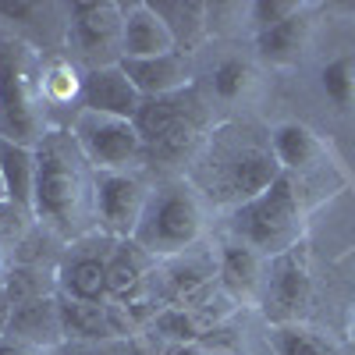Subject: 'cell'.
I'll list each match as a JSON object with an SVG mask.
<instances>
[{
  "instance_id": "cell-7",
  "label": "cell",
  "mask_w": 355,
  "mask_h": 355,
  "mask_svg": "<svg viewBox=\"0 0 355 355\" xmlns=\"http://www.w3.org/2000/svg\"><path fill=\"white\" fill-rule=\"evenodd\" d=\"M68 46L89 68H110L121 64V28L125 8L100 0V4H71L68 11Z\"/></svg>"
},
{
  "instance_id": "cell-31",
  "label": "cell",
  "mask_w": 355,
  "mask_h": 355,
  "mask_svg": "<svg viewBox=\"0 0 355 355\" xmlns=\"http://www.w3.org/2000/svg\"><path fill=\"white\" fill-rule=\"evenodd\" d=\"M164 355H206V348L199 341H192V345H167Z\"/></svg>"
},
{
  "instance_id": "cell-34",
  "label": "cell",
  "mask_w": 355,
  "mask_h": 355,
  "mask_svg": "<svg viewBox=\"0 0 355 355\" xmlns=\"http://www.w3.org/2000/svg\"><path fill=\"white\" fill-rule=\"evenodd\" d=\"M125 355H153V352L146 348L142 341H128V345H125Z\"/></svg>"
},
{
  "instance_id": "cell-36",
  "label": "cell",
  "mask_w": 355,
  "mask_h": 355,
  "mask_svg": "<svg viewBox=\"0 0 355 355\" xmlns=\"http://www.w3.org/2000/svg\"><path fill=\"white\" fill-rule=\"evenodd\" d=\"M0 202H4V182H0Z\"/></svg>"
},
{
  "instance_id": "cell-9",
  "label": "cell",
  "mask_w": 355,
  "mask_h": 355,
  "mask_svg": "<svg viewBox=\"0 0 355 355\" xmlns=\"http://www.w3.org/2000/svg\"><path fill=\"white\" fill-rule=\"evenodd\" d=\"M309 266L299 256V245L281 252L270 259L263 277V313L274 327H288V323H299V316L309 306Z\"/></svg>"
},
{
  "instance_id": "cell-5",
  "label": "cell",
  "mask_w": 355,
  "mask_h": 355,
  "mask_svg": "<svg viewBox=\"0 0 355 355\" xmlns=\"http://www.w3.org/2000/svg\"><path fill=\"white\" fill-rule=\"evenodd\" d=\"M234 231H239V242L252 245L256 252L263 249L266 256H281L295 249V239H299V199H295V189L284 174L263 196L242 202L234 210Z\"/></svg>"
},
{
  "instance_id": "cell-14",
  "label": "cell",
  "mask_w": 355,
  "mask_h": 355,
  "mask_svg": "<svg viewBox=\"0 0 355 355\" xmlns=\"http://www.w3.org/2000/svg\"><path fill=\"white\" fill-rule=\"evenodd\" d=\"M121 71L132 78V85L142 93V100L192 89V68H189L185 50H171V53H160V57H142V61H128L125 57Z\"/></svg>"
},
{
  "instance_id": "cell-10",
  "label": "cell",
  "mask_w": 355,
  "mask_h": 355,
  "mask_svg": "<svg viewBox=\"0 0 355 355\" xmlns=\"http://www.w3.org/2000/svg\"><path fill=\"white\" fill-rule=\"evenodd\" d=\"M220 288L217 277V259L214 256H174L164 259V266L157 270V291L164 306H178V309H199L210 295Z\"/></svg>"
},
{
  "instance_id": "cell-16",
  "label": "cell",
  "mask_w": 355,
  "mask_h": 355,
  "mask_svg": "<svg viewBox=\"0 0 355 355\" xmlns=\"http://www.w3.org/2000/svg\"><path fill=\"white\" fill-rule=\"evenodd\" d=\"M8 338L25 348H50L64 338L61 327V309H57V295H36L28 302L11 306Z\"/></svg>"
},
{
  "instance_id": "cell-18",
  "label": "cell",
  "mask_w": 355,
  "mask_h": 355,
  "mask_svg": "<svg viewBox=\"0 0 355 355\" xmlns=\"http://www.w3.org/2000/svg\"><path fill=\"white\" fill-rule=\"evenodd\" d=\"M217 277L234 302H249L263 288V259L245 242H227L217 256Z\"/></svg>"
},
{
  "instance_id": "cell-28",
  "label": "cell",
  "mask_w": 355,
  "mask_h": 355,
  "mask_svg": "<svg viewBox=\"0 0 355 355\" xmlns=\"http://www.w3.org/2000/svg\"><path fill=\"white\" fill-rule=\"evenodd\" d=\"M249 85V64L239 61V57H227V61H220L214 68V93L220 100H234L242 96V89Z\"/></svg>"
},
{
  "instance_id": "cell-3",
  "label": "cell",
  "mask_w": 355,
  "mask_h": 355,
  "mask_svg": "<svg viewBox=\"0 0 355 355\" xmlns=\"http://www.w3.org/2000/svg\"><path fill=\"white\" fill-rule=\"evenodd\" d=\"M199 234H202L199 196L185 182H167L150 192V202H146L132 242H139L153 259H174L192 252Z\"/></svg>"
},
{
  "instance_id": "cell-25",
  "label": "cell",
  "mask_w": 355,
  "mask_h": 355,
  "mask_svg": "<svg viewBox=\"0 0 355 355\" xmlns=\"http://www.w3.org/2000/svg\"><path fill=\"white\" fill-rule=\"evenodd\" d=\"M270 345L277 355H338L323 338H316L313 331L288 323V327H274L270 331Z\"/></svg>"
},
{
  "instance_id": "cell-19",
  "label": "cell",
  "mask_w": 355,
  "mask_h": 355,
  "mask_svg": "<svg viewBox=\"0 0 355 355\" xmlns=\"http://www.w3.org/2000/svg\"><path fill=\"white\" fill-rule=\"evenodd\" d=\"M0 182H4V199L33 214L36 196V150L0 139Z\"/></svg>"
},
{
  "instance_id": "cell-35",
  "label": "cell",
  "mask_w": 355,
  "mask_h": 355,
  "mask_svg": "<svg viewBox=\"0 0 355 355\" xmlns=\"http://www.w3.org/2000/svg\"><path fill=\"white\" fill-rule=\"evenodd\" d=\"M78 355H117V352H110V348H82ZM125 355V352H121Z\"/></svg>"
},
{
  "instance_id": "cell-20",
  "label": "cell",
  "mask_w": 355,
  "mask_h": 355,
  "mask_svg": "<svg viewBox=\"0 0 355 355\" xmlns=\"http://www.w3.org/2000/svg\"><path fill=\"white\" fill-rule=\"evenodd\" d=\"M57 309H61L64 338L96 345V341H107V338L117 334L107 302H78V299H64V295H57Z\"/></svg>"
},
{
  "instance_id": "cell-26",
  "label": "cell",
  "mask_w": 355,
  "mask_h": 355,
  "mask_svg": "<svg viewBox=\"0 0 355 355\" xmlns=\"http://www.w3.org/2000/svg\"><path fill=\"white\" fill-rule=\"evenodd\" d=\"M78 85L82 78H75V71L64 61H50L43 64V96L46 103H78Z\"/></svg>"
},
{
  "instance_id": "cell-32",
  "label": "cell",
  "mask_w": 355,
  "mask_h": 355,
  "mask_svg": "<svg viewBox=\"0 0 355 355\" xmlns=\"http://www.w3.org/2000/svg\"><path fill=\"white\" fill-rule=\"evenodd\" d=\"M8 323H11V302H8V295L0 291V341L8 338Z\"/></svg>"
},
{
  "instance_id": "cell-15",
  "label": "cell",
  "mask_w": 355,
  "mask_h": 355,
  "mask_svg": "<svg viewBox=\"0 0 355 355\" xmlns=\"http://www.w3.org/2000/svg\"><path fill=\"white\" fill-rule=\"evenodd\" d=\"M157 288V259L139 242H117L107 263V302H128Z\"/></svg>"
},
{
  "instance_id": "cell-33",
  "label": "cell",
  "mask_w": 355,
  "mask_h": 355,
  "mask_svg": "<svg viewBox=\"0 0 355 355\" xmlns=\"http://www.w3.org/2000/svg\"><path fill=\"white\" fill-rule=\"evenodd\" d=\"M0 355H28V348L11 341V338H4V341H0Z\"/></svg>"
},
{
  "instance_id": "cell-29",
  "label": "cell",
  "mask_w": 355,
  "mask_h": 355,
  "mask_svg": "<svg viewBox=\"0 0 355 355\" xmlns=\"http://www.w3.org/2000/svg\"><path fill=\"white\" fill-rule=\"evenodd\" d=\"M28 220H36V217L28 214V210H21V206H15V202L4 199V202H0V242H18Z\"/></svg>"
},
{
  "instance_id": "cell-22",
  "label": "cell",
  "mask_w": 355,
  "mask_h": 355,
  "mask_svg": "<svg viewBox=\"0 0 355 355\" xmlns=\"http://www.w3.org/2000/svg\"><path fill=\"white\" fill-rule=\"evenodd\" d=\"M302 40H306V18L291 15L288 21L259 33V53L270 57V61H291V57L302 50Z\"/></svg>"
},
{
  "instance_id": "cell-11",
  "label": "cell",
  "mask_w": 355,
  "mask_h": 355,
  "mask_svg": "<svg viewBox=\"0 0 355 355\" xmlns=\"http://www.w3.org/2000/svg\"><path fill=\"white\" fill-rule=\"evenodd\" d=\"M117 245V242H114ZM110 249H100V242H78L57 266V288L64 299L78 302H107V263Z\"/></svg>"
},
{
  "instance_id": "cell-27",
  "label": "cell",
  "mask_w": 355,
  "mask_h": 355,
  "mask_svg": "<svg viewBox=\"0 0 355 355\" xmlns=\"http://www.w3.org/2000/svg\"><path fill=\"white\" fill-rule=\"evenodd\" d=\"M323 89H327V96L338 107H352V100H355V68H352L348 57H338L334 64L323 68Z\"/></svg>"
},
{
  "instance_id": "cell-6",
  "label": "cell",
  "mask_w": 355,
  "mask_h": 355,
  "mask_svg": "<svg viewBox=\"0 0 355 355\" xmlns=\"http://www.w3.org/2000/svg\"><path fill=\"white\" fill-rule=\"evenodd\" d=\"M71 135L93 171H135L146 164V142L135 121H125V117L75 110Z\"/></svg>"
},
{
  "instance_id": "cell-24",
  "label": "cell",
  "mask_w": 355,
  "mask_h": 355,
  "mask_svg": "<svg viewBox=\"0 0 355 355\" xmlns=\"http://www.w3.org/2000/svg\"><path fill=\"white\" fill-rule=\"evenodd\" d=\"M153 11L164 18V25L171 28V36H174V43H178V50L182 46H189L196 36H199V28H202V15H206V8L202 4H171V0H164V4H153Z\"/></svg>"
},
{
  "instance_id": "cell-12",
  "label": "cell",
  "mask_w": 355,
  "mask_h": 355,
  "mask_svg": "<svg viewBox=\"0 0 355 355\" xmlns=\"http://www.w3.org/2000/svg\"><path fill=\"white\" fill-rule=\"evenodd\" d=\"M142 107V93L132 85V78L121 71V64L110 68H89L78 85V110H93L107 117H125L135 121Z\"/></svg>"
},
{
  "instance_id": "cell-1",
  "label": "cell",
  "mask_w": 355,
  "mask_h": 355,
  "mask_svg": "<svg viewBox=\"0 0 355 355\" xmlns=\"http://www.w3.org/2000/svg\"><path fill=\"white\" fill-rule=\"evenodd\" d=\"M93 192H96V171L78 150L71 128H50L36 142L33 217L57 234L78 239L89 227V220H96Z\"/></svg>"
},
{
  "instance_id": "cell-4",
  "label": "cell",
  "mask_w": 355,
  "mask_h": 355,
  "mask_svg": "<svg viewBox=\"0 0 355 355\" xmlns=\"http://www.w3.org/2000/svg\"><path fill=\"white\" fill-rule=\"evenodd\" d=\"M135 128L146 142V160L150 164H174L182 160L199 135V103L196 93H171V96H153L142 100L135 114Z\"/></svg>"
},
{
  "instance_id": "cell-30",
  "label": "cell",
  "mask_w": 355,
  "mask_h": 355,
  "mask_svg": "<svg viewBox=\"0 0 355 355\" xmlns=\"http://www.w3.org/2000/svg\"><path fill=\"white\" fill-rule=\"evenodd\" d=\"M252 15H256L259 33H263V28H274V25L288 21L291 15H299V4H288V0H274V4H252Z\"/></svg>"
},
{
  "instance_id": "cell-17",
  "label": "cell",
  "mask_w": 355,
  "mask_h": 355,
  "mask_svg": "<svg viewBox=\"0 0 355 355\" xmlns=\"http://www.w3.org/2000/svg\"><path fill=\"white\" fill-rule=\"evenodd\" d=\"M178 50L171 28L153 11V4H132L125 8V28H121V61H142V57H160Z\"/></svg>"
},
{
  "instance_id": "cell-23",
  "label": "cell",
  "mask_w": 355,
  "mask_h": 355,
  "mask_svg": "<svg viewBox=\"0 0 355 355\" xmlns=\"http://www.w3.org/2000/svg\"><path fill=\"white\" fill-rule=\"evenodd\" d=\"M270 150H274L281 167H306L316 157V139L302 125H281Z\"/></svg>"
},
{
  "instance_id": "cell-21",
  "label": "cell",
  "mask_w": 355,
  "mask_h": 355,
  "mask_svg": "<svg viewBox=\"0 0 355 355\" xmlns=\"http://www.w3.org/2000/svg\"><path fill=\"white\" fill-rule=\"evenodd\" d=\"M150 327L167 345H192V341H202L206 334V323L196 316V309H178V306H164Z\"/></svg>"
},
{
  "instance_id": "cell-8",
  "label": "cell",
  "mask_w": 355,
  "mask_h": 355,
  "mask_svg": "<svg viewBox=\"0 0 355 355\" xmlns=\"http://www.w3.org/2000/svg\"><path fill=\"white\" fill-rule=\"evenodd\" d=\"M146 202H150V189L139 171H96L93 217L107 239L128 242L142 220Z\"/></svg>"
},
{
  "instance_id": "cell-2",
  "label": "cell",
  "mask_w": 355,
  "mask_h": 355,
  "mask_svg": "<svg viewBox=\"0 0 355 355\" xmlns=\"http://www.w3.org/2000/svg\"><path fill=\"white\" fill-rule=\"evenodd\" d=\"M43 103V61L25 40H0V139L36 150L50 132Z\"/></svg>"
},
{
  "instance_id": "cell-13",
  "label": "cell",
  "mask_w": 355,
  "mask_h": 355,
  "mask_svg": "<svg viewBox=\"0 0 355 355\" xmlns=\"http://www.w3.org/2000/svg\"><path fill=\"white\" fill-rule=\"evenodd\" d=\"M277 178H281V164H277L274 150L256 146V142H245L224 164V174H220V189L224 192L220 196H231L234 202L242 206V202L263 196Z\"/></svg>"
}]
</instances>
